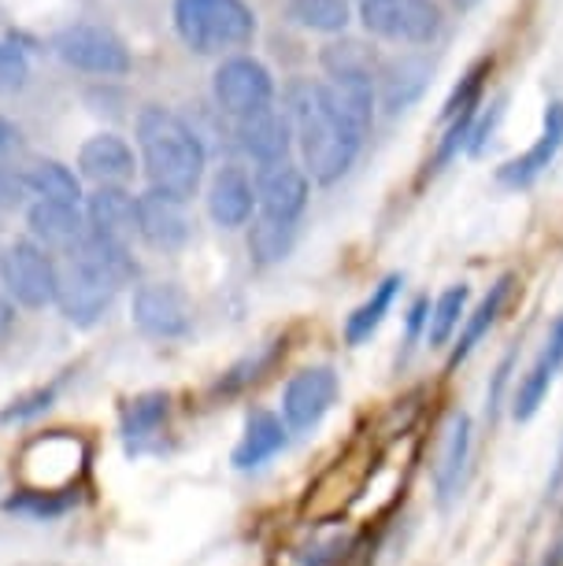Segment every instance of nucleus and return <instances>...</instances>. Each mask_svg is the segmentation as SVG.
Returning a JSON list of instances; mask_svg holds the SVG:
<instances>
[{
    "label": "nucleus",
    "instance_id": "1",
    "mask_svg": "<svg viewBox=\"0 0 563 566\" xmlns=\"http://www.w3.org/2000/svg\"><path fill=\"white\" fill-rule=\"evenodd\" d=\"M293 137L307 181L319 186L342 181L364 148V134L334 108L323 82H301L293 90Z\"/></svg>",
    "mask_w": 563,
    "mask_h": 566
},
{
    "label": "nucleus",
    "instance_id": "2",
    "mask_svg": "<svg viewBox=\"0 0 563 566\" xmlns=\"http://www.w3.org/2000/svg\"><path fill=\"white\" fill-rule=\"evenodd\" d=\"M137 153H142V170L148 178V189L189 200L205 181L208 153L200 134L183 115L167 108H148L137 115Z\"/></svg>",
    "mask_w": 563,
    "mask_h": 566
},
{
    "label": "nucleus",
    "instance_id": "3",
    "mask_svg": "<svg viewBox=\"0 0 563 566\" xmlns=\"http://www.w3.org/2000/svg\"><path fill=\"white\" fill-rule=\"evenodd\" d=\"M175 30L200 56L241 49L257 38V15L246 0H175Z\"/></svg>",
    "mask_w": 563,
    "mask_h": 566
},
{
    "label": "nucleus",
    "instance_id": "4",
    "mask_svg": "<svg viewBox=\"0 0 563 566\" xmlns=\"http://www.w3.org/2000/svg\"><path fill=\"white\" fill-rule=\"evenodd\" d=\"M0 285L4 296L19 307L41 312V307L56 304V285H60V266L41 244L30 238H19L0 252Z\"/></svg>",
    "mask_w": 563,
    "mask_h": 566
},
{
    "label": "nucleus",
    "instance_id": "5",
    "mask_svg": "<svg viewBox=\"0 0 563 566\" xmlns=\"http://www.w3.org/2000/svg\"><path fill=\"white\" fill-rule=\"evenodd\" d=\"M359 23L397 45H430L441 30V8L434 0H364Z\"/></svg>",
    "mask_w": 563,
    "mask_h": 566
},
{
    "label": "nucleus",
    "instance_id": "6",
    "mask_svg": "<svg viewBox=\"0 0 563 566\" xmlns=\"http://www.w3.org/2000/svg\"><path fill=\"white\" fill-rule=\"evenodd\" d=\"M337 397H342V378L334 367L326 363L301 367L282 389V422L290 426V433H312L334 411Z\"/></svg>",
    "mask_w": 563,
    "mask_h": 566
},
{
    "label": "nucleus",
    "instance_id": "7",
    "mask_svg": "<svg viewBox=\"0 0 563 566\" xmlns=\"http://www.w3.org/2000/svg\"><path fill=\"white\" fill-rule=\"evenodd\" d=\"M211 93H216L219 112L230 119H249L274 104V78L260 60L252 56H230L219 63L216 78H211Z\"/></svg>",
    "mask_w": 563,
    "mask_h": 566
},
{
    "label": "nucleus",
    "instance_id": "8",
    "mask_svg": "<svg viewBox=\"0 0 563 566\" xmlns=\"http://www.w3.org/2000/svg\"><path fill=\"white\" fill-rule=\"evenodd\" d=\"M131 318L148 337L178 340L194 329V301L175 282H145L131 296Z\"/></svg>",
    "mask_w": 563,
    "mask_h": 566
},
{
    "label": "nucleus",
    "instance_id": "9",
    "mask_svg": "<svg viewBox=\"0 0 563 566\" xmlns=\"http://www.w3.org/2000/svg\"><path fill=\"white\" fill-rule=\"evenodd\" d=\"M115 293H119V285L108 274H101L97 266L79 260H67V266H60L56 307L71 326H97L115 304Z\"/></svg>",
    "mask_w": 563,
    "mask_h": 566
},
{
    "label": "nucleus",
    "instance_id": "10",
    "mask_svg": "<svg viewBox=\"0 0 563 566\" xmlns=\"http://www.w3.org/2000/svg\"><path fill=\"white\" fill-rule=\"evenodd\" d=\"M52 49H56L63 63L90 74H104V78H123L134 67L131 49L123 45V38H115L104 27H67L56 34Z\"/></svg>",
    "mask_w": 563,
    "mask_h": 566
},
{
    "label": "nucleus",
    "instance_id": "11",
    "mask_svg": "<svg viewBox=\"0 0 563 566\" xmlns=\"http://www.w3.org/2000/svg\"><path fill=\"white\" fill-rule=\"evenodd\" d=\"M560 370H563V315H556V323L549 326L545 340H541L538 359L530 363V370L515 381V392H512L515 422H530L541 411V403L549 400L552 386H556Z\"/></svg>",
    "mask_w": 563,
    "mask_h": 566
},
{
    "label": "nucleus",
    "instance_id": "12",
    "mask_svg": "<svg viewBox=\"0 0 563 566\" xmlns=\"http://www.w3.org/2000/svg\"><path fill=\"white\" fill-rule=\"evenodd\" d=\"M257 208L263 219H279V222H301L307 208V193H312V181H307L304 167L296 164H274L257 170Z\"/></svg>",
    "mask_w": 563,
    "mask_h": 566
},
{
    "label": "nucleus",
    "instance_id": "13",
    "mask_svg": "<svg viewBox=\"0 0 563 566\" xmlns=\"http://www.w3.org/2000/svg\"><path fill=\"white\" fill-rule=\"evenodd\" d=\"M27 230H30V241L41 244L45 252L71 255L90 233V222H86V211L74 205L34 200V205L27 208Z\"/></svg>",
    "mask_w": 563,
    "mask_h": 566
},
{
    "label": "nucleus",
    "instance_id": "14",
    "mask_svg": "<svg viewBox=\"0 0 563 566\" xmlns=\"http://www.w3.org/2000/svg\"><path fill=\"white\" fill-rule=\"evenodd\" d=\"M560 148H563V101H552L545 108V119H541L538 142L530 145L523 156L508 159V164L497 170V181L508 189L534 186V181L552 167V159L560 156Z\"/></svg>",
    "mask_w": 563,
    "mask_h": 566
},
{
    "label": "nucleus",
    "instance_id": "15",
    "mask_svg": "<svg viewBox=\"0 0 563 566\" xmlns=\"http://www.w3.org/2000/svg\"><path fill=\"white\" fill-rule=\"evenodd\" d=\"M238 145H241V153L260 167L285 164V159H290V148L296 145L293 119L274 108H263L238 123Z\"/></svg>",
    "mask_w": 563,
    "mask_h": 566
},
{
    "label": "nucleus",
    "instance_id": "16",
    "mask_svg": "<svg viewBox=\"0 0 563 566\" xmlns=\"http://www.w3.org/2000/svg\"><path fill=\"white\" fill-rule=\"evenodd\" d=\"M252 211H257V186L241 167H219L208 181V216L222 230L249 227Z\"/></svg>",
    "mask_w": 563,
    "mask_h": 566
},
{
    "label": "nucleus",
    "instance_id": "17",
    "mask_svg": "<svg viewBox=\"0 0 563 566\" xmlns=\"http://www.w3.org/2000/svg\"><path fill=\"white\" fill-rule=\"evenodd\" d=\"M137 238H145L153 249H183L189 241L186 200H175L159 189H145L137 197Z\"/></svg>",
    "mask_w": 563,
    "mask_h": 566
},
{
    "label": "nucleus",
    "instance_id": "18",
    "mask_svg": "<svg viewBox=\"0 0 563 566\" xmlns=\"http://www.w3.org/2000/svg\"><path fill=\"white\" fill-rule=\"evenodd\" d=\"M285 444H290V426L282 422V415L257 408V411H249L246 430H241L238 444H233V452H230V463L233 470H257L263 463H271Z\"/></svg>",
    "mask_w": 563,
    "mask_h": 566
},
{
    "label": "nucleus",
    "instance_id": "19",
    "mask_svg": "<svg viewBox=\"0 0 563 566\" xmlns=\"http://www.w3.org/2000/svg\"><path fill=\"white\" fill-rule=\"evenodd\" d=\"M79 170L82 178L97 181V186H126L137 170V159L119 134H93L79 148Z\"/></svg>",
    "mask_w": 563,
    "mask_h": 566
},
{
    "label": "nucleus",
    "instance_id": "20",
    "mask_svg": "<svg viewBox=\"0 0 563 566\" xmlns=\"http://www.w3.org/2000/svg\"><path fill=\"white\" fill-rule=\"evenodd\" d=\"M86 222L101 238L131 244L137 233V197L126 193V186H97L86 197Z\"/></svg>",
    "mask_w": 563,
    "mask_h": 566
},
{
    "label": "nucleus",
    "instance_id": "21",
    "mask_svg": "<svg viewBox=\"0 0 563 566\" xmlns=\"http://www.w3.org/2000/svg\"><path fill=\"white\" fill-rule=\"evenodd\" d=\"M323 85H326V93H331L334 108L367 137L371 123H375V78H371V67L331 71V78Z\"/></svg>",
    "mask_w": 563,
    "mask_h": 566
},
{
    "label": "nucleus",
    "instance_id": "22",
    "mask_svg": "<svg viewBox=\"0 0 563 566\" xmlns=\"http://www.w3.org/2000/svg\"><path fill=\"white\" fill-rule=\"evenodd\" d=\"M515 290V277L512 274H501L497 282L490 285V293L478 301V307L471 315L463 318V329L456 334L452 340V352H449V367H460L463 359H471V352L482 345L486 334L497 326V318L504 315V304H508V296H512Z\"/></svg>",
    "mask_w": 563,
    "mask_h": 566
},
{
    "label": "nucleus",
    "instance_id": "23",
    "mask_svg": "<svg viewBox=\"0 0 563 566\" xmlns=\"http://www.w3.org/2000/svg\"><path fill=\"white\" fill-rule=\"evenodd\" d=\"M467 459H471V415L456 411L449 426H445L438 467H434V489H438L441 504H449V500L460 493Z\"/></svg>",
    "mask_w": 563,
    "mask_h": 566
},
{
    "label": "nucleus",
    "instance_id": "24",
    "mask_svg": "<svg viewBox=\"0 0 563 566\" xmlns=\"http://www.w3.org/2000/svg\"><path fill=\"white\" fill-rule=\"evenodd\" d=\"M400 285H405V277H400V274L382 277L375 290H371L367 301L345 318V345L359 348V345H367V340L378 334V326L386 323V315L393 312V301H397Z\"/></svg>",
    "mask_w": 563,
    "mask_h": 566
},
{
    "label": "nucleus",
    "instance_id": "25",
    "mask_svg": "<svg viewBox=\"0 0 563 566\" xmlns=\"http://www.w3.org/2000/svg\"><path fill=\"white\" fill-rule=\"evenodd\" d=\"M23 181L34 200H56V205H74L79 208L86 193H82V178L74 175L60 159H38L23 170Z\"/></svg>",
    "mask_w": 563,
    "mask_h": 566
},
{
    "label": "nucleus",
    "instance_id": "26",
    "mask_svg": "<svg viewBox=\"0 0 563 566\" xmlns=\"http://www.w3.org/2000/svg\"><path fill=\"white\" fill-rule=\"evenodd\" d=\"M430 82V63L427 60H397L386 71V85H382V108L386 115H400L408 112L411 104L423 97Z\"/></svg>",
    "mask_w": 563,
    "mask_h": 566
},
{
    "label": "nucleus",
    "instance_id": "27",
    "mask_svg": "<svg viewBox=\"0 0 563 566\" xmlns=\"http://www.w3.org/2000/svg\"><path fill=\"white\" fill-rule=\"evenodd\" d=\"M296 244V222H279L257 216L249 227V255L257 266H274L293 252Z\"/></svg>",
    "mask_w": 563,
    "mask_h": 566
},
{
    "label": "nucleus",
    "instance_id": "28",
    "mask_svg": "<svg viewBox=\"0 0 563 566\" xmlns=\"http://www.w3.org/2000/svg\"><path fill=\"white\" fill-rule=\"evenodd\" d=\"M167 415H171V397L167 392H142V397L126 400L123 408V437L126 441H148L167 426Z\"/></svg>",
    "mask_w": 563,
    "mask_h": 566
},
{
    "label": "nucleus",
    "instance_id": "29",
    "mask_svg": "<svg viewBox=\"0 0 563 566\" xmlns=\"http://www.w3.org/2000/svg\"><path fill=\"white\" fill-rule=\"evenodd\" d=\"M467 301H471V285L456 282L430 304V323H427V345L430 348L449 345L452 334L460 329V323L467 318Z\"/></svg>",
    "mask_w": 563,
    "mask_h": 566
},
{
    "label": "nucleus",
    "instance_id": "30",
    "mask_svg": "<svg viewBox=\"0 0 563 566\" xmlns=\"http://www.w3.org/2000/svg\"><path fill=\"white\" fill-rule=\"evenodd\" d=\"M290 19L304 30H319V34H342L348 27V0H290Z\"/></svg>",
    "mask_w": 563,
    "mask_h": 566
},
{
    "label": "nucleus",
    "instance_id": "31",
    "mask_svg": "<svg viewBox=\"0 0 563 566\" xmlns=\"http://www.w3.org/2000/svg\"><path fill=\"white\" fill-rule=\"evenodd\" d=\"M490 67H493L490 60H478L475 67L463 74L460 85L452 90V97L445 101V112H441L445 123L460 119V115H467V112H478V101H482V90H486V78H490Z\"/></svg>",
    "mask_w": 563,
    "mask_h": 566
},
{
    "label": "nucleus",
    "instance_id": "32",
    "mask_svg": "<svg viewBox=\"0 0 563 566\" xmlns=\"http://www.w3.org/2000/svg\"><path fill=\"white\" fill-rule=\"evenodd\" d=\"M56 392H60L56 386H41V389L23 392V397H15L4 411H0V426H23V422L41 419V415L56 403Z\"/></svg>",
    "mask_w": 563,
    "mask_h": 566
},
{
    "label": "nucleus",
    "instance_id": "33",
    "mask_svg": "<svg viewBox=\"0 0 563 566\" xmlns=\"http://www.w3.org/2000/svg\"><path fill=\"white\" fill-rule=\"evenodd\" d=\"M74 504V496H56V493H19L12 500H4V511H12V515H27V518H56L63 515Z\"/></svg>",
    "mask_w": 563,
    "mask_h": 566
},
{
    "label": "nucleus",
    "instance_id": "34",
    "mask_svg": "<svg viewBox=\"0 0 563 566\" xmlns=\"http://www.w3.org/2000/svg\"><path fill=\"white\" fill-rule=\"evenodd\" d=\"M274 356H279V345H268V348H260V352H252V356H246L238 363V367H230L227 374L219 378V392H238V389H246L249 381H257L263 370L271 367Z\"/></svg>",
    "mask_w": 563,
    "mask_h": 566
},
{
    "label": "nucleus",
    "instance_id": "35",
    "mask_svg": "<svg viewBox=\"0 0 563 566\" xmlns=\"http://www.w3.org/2000/svg\"><path fill=\"white\" fill-rule=\"evenodd\" d=\"M345 555V537L342 533H319L307 544L296 548V563L301 566H334Z\"/></svg>",
    "mask_w": 563,
    "mask_h": 566
},
{
    "label": "nucleus",
    "instance_id": "36",
    "mask_svg": "<svg viewBox=\"0 0 563 566\" xmlns=\"http://www.w3.org/2000/svg\"><path fill=\"white\" fill-rule=\"evenodd\" d=\"M30 78V60L19 45L0 41V93H15L23 90Z\"/></svg>",
    "mask_w": 563,
    "mask_h": 566
},
{
    "label": "nucleus",
    "instance_id": "37",
    "mask_svg": "<svg viewBox=\"0 0 563 566\" xmlns=\"http://www.w3.org/2000/svg\"><path fill=\"white\" fill-rule=\"evenodd\" d=\"M501 115H504V101H493V104H490V112L478 115L475 126H471V137H467V148H463V153L482 156V153H486V145H490L493 130H497V123H501Z\"/></svg>",
    "mask_w": 563,
    "mask_h": 566
},
{
    "label": "nucleus",
    "instance_id": "38",
    "mask_svg": "<svg viewBox=\"0 0 563 566\" xmlns=\"http://www.w3.org/2000/svg\"><path fill=\"white\" fill-rule=\"evenodd\" d=\"M30 197L27 181L19 170L12 167H0V211H12V208H23Z\"/></svg>",
    "mask_w": 563,
    "mask_h": 566
},
{
    "label": "nucleus",
    "instance_id": "39",
    "mask_svg": "<svg viewBox=\"0 0 563 566\" xmlns=\"http://www.w3.org/2000/svg\"><path fill=\"white\" fill-rule=\"evenodd\" d=\"M27 153V142H23V130L15 123L0 119V167H12L19 156Z\"/></svg>",
    "mask_w": 563,
    "mask_h": 566
},
{
    "label": "nucleus",
    "instance_id": "40",
    "mask_svg": "<svg viewBox=\"0 0 563 566\" xmlns=\"http://www.w3.org/2000/svg\"><path fill=\"white\" fill-rule=\"evenodd\" d=\"M427 323H430V301L427 296H419L416 304L408 307V318H405V329H408V348H416L419 337H427Z\"/></svg>",
    "mask_w": 563,
    "mask_h": 566
},
{
    "label": "nucleus",
    "instance_id": "41",
    "mask_svg": "<svg viewBox=\"0 0 563 566\" xmlns=\"http://www.w3.org/2000/svg\"><path fill=\"white\" fill-rule=\"evenodd\" d=\"M12 329H15V304L0 293V340L12 337Z\"/></svg>",
    "mask_w": 563,
    "mask_h": 566
}]
</instances>
